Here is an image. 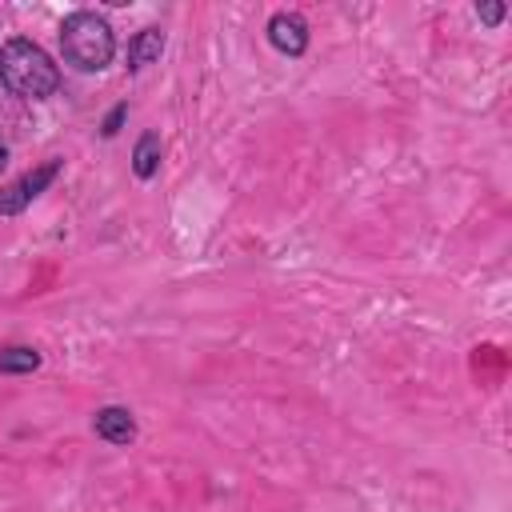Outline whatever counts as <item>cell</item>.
Listing matches in <instances>:
<instances>
[{
    "label": "cell",
    "instance_id": "30bf717a",
    "mask_svg": "<svg viewBox=\"0 0 512 512\" xmlns=\"http://www.w3.org/2000/svg\"><path fill=\"white\" fill-rule=\"evenodd\" d=\"M476 16H480L488 28H496V24H504L508 8H504V4H476Z\"/></svg>",
    "mask_w": 512,
    "mask_h": 512
},
{
    "label": "cell",
    "instance_id": "7a4b0ae2",
    "mask_svg": "<svg viewBox=\"0 0 512 512\" xmlns=\"http://www.w3.org/2000/svg\"><path fill=\"white\" fill-rule=\"evenodd\" d=\"M60 52L64 60L76 68V72H100L112 64L116 56V36H112V24L88 8L80 12H68L64 24H60Z\"/></svg>",
    "mask_w": 512,
    "mask_h": 512
},
{
    "label": "cell",
    "instance_id": "9c48e42d",
    "mask_svg": "<svg viewBox=\"0 0 512 512\" xmlns=\"http://www.w3.org/2000/svg\"><path fill=\"white\" fill-rule=\"evenodd\" d=\"M124 120H128V100H120V104L100 120V136H108V140H112V136L124 128Z\"/></svg>",
    "mask_w": 512,
    "mask_h": 512
},
{
    "label": "cell",
    "instance_id": "3957f363",
    "mask_svg": "<svg viewBox=\"0 0 512 512\" xmlns=\"http://www.w3.org/2000/svg\"><path fill=\"white\" fill-rule=\"evenodd\" d=\"M64 172V160H44V164H36V168H28L24 176H16L12 184H4L0 188V216H20L40 192H48L52 184H56V176Z\"/></svg>",
    "mask_w": 512,
    "mask_h": 512
},
{
    "label": "cell",
    "instance_id": "277c9868",
    "mask_svg": "<svg viewBox=\"0 0 512 512\" xmlns=\"http://www.w3.org/2000/svg\"><path fill=\"white\" fill-rule=\"evenodd\" d=\"M268 44L284 56H304L308 52V24L300 12H276L268 20Z\"/></svg>",
    "mask_w": 512,
    "mask_h": 512
},
{
    "label": "cell",
    "instance_id": "5b68a950",
    "mask_svg": "<svg viewBox=\"0 0 512 512\" xmlns=\"http://www.w3.org/2000/svg\"><path fill=\"white\" fill-rule=\"evenodd\" d=\"M92 432L104 440V444H116V448H124V444H132L136 440V416L124 408V404H104V408H96V416H92Z\"/></svg>",
    "mask_w": 512,
    "mask_h": 512
},
{
    "label": "cell",
    "instance_id": "6da1fadb",
    "mask_svg": "<svg viewBox=\"0 0 512 512\" xmlns=\"http://www.w3.org/2000/svg\"><path fill=\"white\" fill-rule=\"evenodd\" d=\"M0 84L20 100H48L60 88V68L36 40L8 36L0 44Z\"/></svg>",
    "mask_w": 512,
    "mask_h": 512
},
{
    "label": "cell",
    "instance_id": "52a82bcc",
    "mask_svg": "<svg viewBox=\"0 0 512 512\" xmlns=\"http://www.w3.org/2000/svg\"><path fill=\"white\" fill-rule=\"evenodd\" d=\"M160 156H164L160 132H144V136L132 144V172H136V180H152V176L160 172Z\"/></svg>",
    "mask_w": 512,
    "mask_h": 512
},
{
    "label": "cell",
    "instance_id": "8992f818",
    "mask_svg": "<svg viewBox=\"0 0 512 512\" xmlns=\"http://www.w3.org/2000/svg\"><path fill=\"white\" fill-rule=\"evenodd\" d=\"M160 52H164V28L148 24V28H140V32L128 40V68H132V72H140V68L156 64V60H160Z\"/></svg>",
    "mask_w": 512,
    "mask_h": 512
},
{
    "label": "cell",
    "instance_id": "ba28073f",
    "mask_svg": "<svg viewBox=\"0 0 512 512\" xmlns=\"http://www.w3.org/2000/svg\"><path fill=\"white\" fill-rule=\"evenodd\" d=\"M40 352L32 344H4L0 348V376H28L40 368Z\"/></svg>",
    "mask_w": 512,
    "mask_h": 512
},
{
    "label": "cell",
    "instance_id": "8fae6325",
    "mask_svg": "<svg viewBox=\"0 0 512 512\" xmlns=\"http://www.w3.org/2000/svg\"><path fill=\"white\" fill-rule=\"evenodd\" d=\"M8 164V144H4V136H0V168Z\"/></svg>",
    "mask_w": 512,
    "mask_h": 512
}]
</instances>
